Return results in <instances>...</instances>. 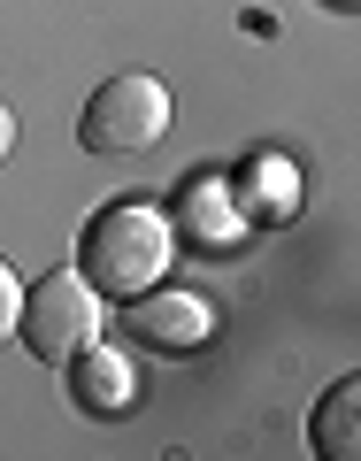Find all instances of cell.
Returning a JSON list of instances; mask_svg holds the SVG:
<instances>
[{"label":"cell","mask_w":361,"mask_h":461,"mask_svg":"<svg viewBox=\"0 0 361 461\" xmlns=\"http://www.w3.org/2000/svg\"><path fill=\"white\" fill-rule=\"evenodd\" d=\"M230 200H239L247 223H293L300 215V169L284 162V154H254V162L230 177Z\"/></svg>","instance_id":"cell-5"},{"label":"cell","mask_w":361,"mask_h":461,"mask_svg":"<svg viewBox=\"0 0 361 461\" xmlns=\"http://www.w3.org/2000/svg\"><path fill=\"white\" fill-rule=\"evenodd\" d=\"M8 147H16V108L0 100V162H8Z\"/></svg>","instance_id":"cell-10"},{"label":"cell","mask_w":361,"mask_h":461,"mask_svg":"<svg viewBox=\"0 0 361 461\" xmlns=\"http://www.w3.org/2000/svg\"><path fill=\"white\" fill-rule=\"evenodd\" d=\"M330 8H354V0H330Z\"/></svg>","instance_id":"cell-11"},{"label":"cell","mask_w":361,"mask_h":461,"mask_svg":"<svg viewBox=\"0 0 361 461\" xmlns=\"http://www.w3.org/2000/svg\"><path fill=\"white\" fill-rule=\"evenodd\" d=\"M100 323H108V308H100V293L85 285V269H54V277H39L32 293H23L16 339L32 346L47 369H69L85 346L100 339Z\"/></svg>","instance_id":"cell-3"},{"label":"cell","mask_w":361,"mask_h":461,"mask_svg":"<svg viewBox=\"0 0 361 461\" xmlns=\"http://www.w3.org/2000/svg\"><path fill=\"white\" fill-rule=\"evenodd\" d=\"M185 230L208 239V247H230V239L247 230L239 200H230V177H193V185H185Z\"/></svg>","instance_id":"cell-8"},{"label":"cell","mask_w":361,"mask_h":461,"mask_svg":"<svg viewBox=\"0 0 361 461\" xmlns=\"http://www.w3.org/2000/svg\"><path fill=\"white\" fill-rule=\"evenodd\" d=\"M169 262H177V230L154 200H108L77 239V269L100 300H139L169 277Z\"/></svg>","instance_id":"cell-1"},{"label":"cell","mask_w":361,"mask_h":461,"mask_svg":"<svg viewBox=\"0 0 361 461\" xmlns=\"http://www.w3.org/2000/svg\"><path fill=\"white\" fill-rule=\"evenodd\" d=\"M77 139H85V154H147L154 139H169V85L154 69L100 77L77 115Z\"/></svg>","instance_id":"cell-2"},{"label":"cell","mask_w":361,"mask_h":461,"mask_svg":"<svg viewBox=\"0 0 361 461\" xmlns=\"http://www.w3.org/2000/svg\"><path fill=\"white\" fill-rule=\"evenodd\" d=\"M16 315H23V277L16 262H0V339H16Z\"/></svg>","instance_id":"cell-9"},{"label":"cell","mask_w":361,"mask_h":461,"mask_svg":"<svg viewBox=\"0 0 361 461\" xmlns=\"http://www.w3.org/2000/svg\"><path fill=\"white\" fill-rule=\"evenodd\" d=\"M308 438H315V454H323V461H354L361 454V377H338L323 400H315Z\"/></svg>","instance_id":"cell-7"},{"label":"cell","mask_w":361,"mask_h":461,"mask_svg":"<svg viewBox=\"0 0 361 461\" xmlns=\"http://www.w3.org/2000/svg\"><path fill=\"white\" fill-rule=\"evenodd\" d=\"M131 330L147 346H162V354H193V346H208V330H215V308L208 300H193V293H139L131 300Z\"/></svg>","instance_id":"cell-4"},{"label":"cell","mask_w":361,"mask_h":461,"mask_svg":"<svg viewBox=\"0 0 361 461\" xmlns=\"http://www.w3.org/2000/svg\"><path fill=\"white\" fill-rule=\"evenodd\" d=\"M69 384H77V400L93 415H123L139 400V369H131V354H115V346H85L77 362H69Z\"/></svg>","instance_id":"cell-6"}]
</instances>
